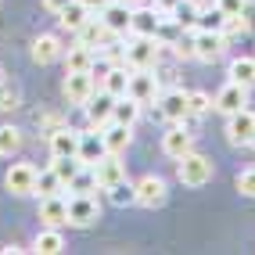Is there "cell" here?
I'll list each match as a JSON object with an SVG mask.
<instances>
[{"label":"cell","instance_id":"obj_1","mask_svg":"<svg viewBox=\"0 0 255 255\" xmlns=\"http://www.w3.org/2000/svg\"><path fill=\"white\" fill-rule=\"evenodd\" d=\"M176 162H180L176 165V180L183 187H205L212 180V158L198 155V151H187V155L176 158Z\"/></svg>","mask_w":255,"mask_h":255},{"label":"cell","instance_id":"obj_2","mask_svg":"<svg viewBox=\"0 0 255 255\" xmlns=\"http://www.w3.org/2000/svg\"><path fill=\"white\" fill-rule=\"evenodd\" d=\"M36 176H40V169L36 165H29V162H14L11 169H7V176H4V183H7V191L11 194H36Z\"/></svg>","mask_w":255,"mask_h":255},{"label":"cell","instance_id":"obj_3","mask_svg":"<svg viewBox=\"0 0 255 255\" xmlns=\"http://www.w3.org/2000/svg\"><path fill=\"white\" fill-rule=\"evenodd\" d=\"M158 61V40L155 36H137L133 43H126V65L129 69H151Z\"/></svg>","mask_w":255,"mask_h":255},{"label":"cell","instance_id":"obj_4","mask_svg":"<svg viewBox=\"0 0 255 255\" xmlns=\"http://www.w3.org/2000/svg\"><path fill=\"white\" fill-rule=\"evenodd\" d=\"M126 97L140 101V105L158 101V76H151V69H129V90H126Z\"/></svg>","mask_w":255,"mask_h":255},{"label":"cell","instance_id":"obj_5","mask_svg":"<svg viewBox=\"0 0 255 255\" xmlns=\"http://www.w3.org/2000/svg\"><path fill=\"white\" fill-rule=\"evenodd\" d=\"M101 219V209H97V201L90 194H72L69 198V227H94Z\"/></svg>","mask_w":255,"mask_h":255},{"label":"cell","instance_id":"obj_6","mask_svg":"<svg viewBox=\"0 0 255 255\" xmlns=\"http://www.w3.org/2000/svg\"><path fill=\"white\" fill-rule=\"evenodd\" d=\"M252 137H255V112L252 108L227 115V140L230 144H252Z\"/></svg>","mask_w":255,"mask_h":255},{"label":"cell","instance_id":"obj_7","mask_svg":"<svg viewBox=\"0 0 255 255\" xmlns=\"http://www.w3.org/2000/svg\"><path fill=\"white\" fill-rule=\"evenodd\" d=\"M101 22L108 25V32H112V36H123V32H129L133 11L126 7V0H108V4L101 7Z\"/></svg>","mask_w":255,"mask_h":255},{"label":"cell","instance_id":"obj_8","mask_svg":"<svg viewBox=\"0 0 255 255\" xmlns=\"http://www.w3.org/2000/svg\"><path fill=\"white\" fill-rule=\"evenodd\" d=\"M65 97L72 105H87L94 97V69L90 72H65Z\"/></svg>","mask_w":255,"mask_h":255},{"label":"cell","instance_id":"obj_9","mask_svg":"<svg viewBox=\"0 0 255 255\" xmlns=\"http://www.w3.org/2000/svg\"><path fill=\"white\" fill-rule=\"evenodd\" d=\"M248 105V87H241V83H227L223 90L216 94V101H212V108L216 112H223V115H234V112H241Z\"/></svg>","mask_w":255,"mask_h":255},{"label":"cell","instance_id":"obj_10","mask_svg":"<svg viewBox=\"0 0 255 255\" xmlns=\"http://www.w3.org/2000/svg\"><path fill=\"white\" fill-rule=\"evenodd\" d=\"M115 101L119 97H112L108 90H101L97 97H90L87 101V105H83V108H87V119H90V126H108L112 123V115H115Z\"/></svg>","mask_w":255,"mask_h":255},{"label":"cell","instance_id":"obj_11","mask_svg":"<svg viewBox=\"0 0 255 255\" xmlns=\"http://www.w3.org/2000/svg\"><path fill=\"white\" fill-rule=\"evenodd\" d=\"M219 54H223V32H216V29H194V58L216 61Z\"/></svg>","mask_w":255,"mask_h":255},{"label":"cell","instance_id":"obj_12","mask_svg":"<svg viewBox=\"0 0 255 255\" xmlns=\"http://www.w3.org/2000/svg\"><path fill=\"white\" fill-rule=\"evenodd\" d=\"M158 115L169 119V123H183V119H187V94L180 87L158 94Z\"/></svg>","mask_w":255,"mask_h":255},{"label":"cell","instance_id":"obj_13","mask_svg":"<svg viewBox=\"0 0 255 255\" xmlns=\"http://www.w3.org/2000/svg\"><path fill=\"white\" fill-rule=\"evenodd\" d=\"M165 201V180L155 176V173H147L137 180V205H147V209H155Z\"/></svg>","mask_w":255,"mask_h":255},{"label":"cell","instance_id":"obj_14","mask_svg":"<svg viewBox=\"0 0 255 255\" xmlns=\"http://www.w3.org/2000/svg\"><path fill=\"white\" fill-rule=\"evenodd\" d=\"M40 219L47 227H65L69 223V198L65 194H50L40 201Z\"/></svg>","mask_w":255,"mask_h":255},{"label":"cell","instance_id":"obj_15","mask_svg":"<svg viewBox=\"0 0 255 255\" xmlns=\"http://www.w3.org/2000/svg\"><path fill=\"white\" fill-rule=\"evenodd\" d=\"M162 29V11L158 7H140L133 11V22H129V32L133 36H158Z\"/></svg>","mask_w":255,"mask_h":255},{"label":"cell","instance_id":"obj_16","mask_svg":"<svg viewBox=\"0 0 255 255\" xmlns=\"http://www.w3.org/2000/svg\"><path fill=\"white\" fill-rule=\"evenodd\" d=\"M94 173H97L101 191H108V187H115L119 180H126V169L119 162V155H105L101 162H94Z\"/></svg>","mask_w":255,"mask_h":255},{"label":"cell","instance_id":"obj_17","mask_svg":"<svg viewBox=\"0 0 255 255\" xmlns=\"http://www.w3.org/2000/svg\"><path fill=\"white\" fill-rule=\"evenodd\" d=\"M194 140H191V133H187L183 126H173V129H165V137H162V151L169 158H183L187 151H194L191 147Z\"/></svg>","mask_w":255,"mask_h":255},{"label":"cell","instance_id":"obj_18","mask_svg":"<svg viewBox=\"0 0 255 255\" xmlns=\"http://www.w3.org/2000/svg\"><path fill=\"white\" fill-rule=\"evenodd\" d=\"M105 155H108V147H105L101 129H97V133H79V162L94 165V162H101Z\"/></svg>","mask_w":255,"mask_h":255},{"label":"cell","instance_id":"obj_19","mask_svg":"<svg viewBox=\"0 0 255 255\" xmlns=\"http://www.w3.org/2000/svg\"><path fill=\"white\" fill-rule=\"evenodd\" d=\"M61 58H65V72H90L94 69V47H87V43L69 47Z\"/></svg>","mask_w":255,"mask_h":255},{"label":"cell","instance_id":"obj_20","mask_svg":"<svg viewBox=\"0 0 255 255\" xmlns=\"http://www.w3.org/2000/svg\"><path fill=\"white\" fill-rule=\"evenodd\" d=\"M61 54H65V50H61V40L50 36V32L36 36V43H32V61H36V65H50V61H58Z\"/></svg>","mask_w":255,"mask_h":255},{"label":"cell","instance_id":"obj_21","mask_svg":"<svg viewBox=\"0 0 255 255\" xmlns=\"http://www.w3.org/2000/svg\"><path fill=\"white\" fill-rule=\"evenodd\" d=\"M101 137H105L108 155H123V151L129 147V126H123V123H108V126H101Z\"/></svg>","mask_w":255,"mask_h":255},{"label":"cell","instance_id":"obj_22","mask_svg":"<svg viewBox=\"0 0 255 255\" xmlns=\"http://www.w3.org/2000/svg\"><path fill=\"white\" fill-rule=\"evenodd\" d=\"M50 155H79V133L58 126L50 133Z\"/></svg>","mask_w":255,"mask_h":255},{"label":"cell","instance_id":"obj_23","mask_svg":"<svg viewBox=\"0 0 255 255\" xmlns=\"http://www.w3.org/2000/svg\"><path fill=\"white\" fill-rule=\"evenodd\" d=\"M101 90H108L112 97H126V90H129V72L123 69V65L108 69L105 76H101Z\"/></svg>","mask_w":255,"mask_h":255},{"label":"cell","instance_id":"obj_24","mask_svg":"<svg viewBox=\"0 0 255 255\" xmlns=\"http://www.w3.org/2000/svg\"><path fill=\"white\" fill-rule=\"evenodd\" d=\"M58 22H61V29H69V32H79L83 25L90 22V7H87V4H79V0H72V4L61 11V18H58Z\"/></svg>","mask_w":255,"mask_h":255},{"label":"cell","instance_id":"obj_25","mask_svg":"<svg viewBox=\"0 0 255 255\" xmlns=\"http://www.w3.org/2000/svg\"><path fill=\"white\" fill-rule=\"evenodd\" d=\"M230 79L241 87H255V58H234L230 61Z\"/></svg>","mask_w":255,"mask_h":255},{"label":"cell","instance_id":"obj_26","mask_svg":"<svg viewBox=\"0 0 255 255\" xmlns=\"http://www.w3.org/2000/svg\"><path fill=\"white\" fill-rule=\"evenodd\" d=\"M36 248L40 255H58L61 248H65V241H61V234H58V227H47V230H40L36 234Z\"/></svg>","mask_w":255,"mask_h":255},{"label":"cell","instance_id":"obj_27","mask_svg":"<svg viewBox=\"0 0 255 255\" xmlns=\"http://www.w3.org/2000/svg\"><path fill=\"white\" fill-rule=\"evenodd\" d=\"M137 115H140V101H133V97H119V101H115V115H112V123L133 126V123H137Z\"/></svg>","mask_w":255,"mask_h":255},{"label":"cell","instance_id":"obj_28","mask_svg":"<svg viewBox=\"0 0 255 255\" xmlns=\"http://www.w3.org/2000/svg\"><path fill=\"white\" fill-rule=\"evenodd\" d=\"M97 187H101V183H97L94 165H83L79 173L69 180V191H72V194H90V191H97Z\"/></svg>","mask_w":255,"mask_h":255},{"label":"cell","instance_id":"obj_29","mask_svg":"<svg viewBox=\"0 0 255 255\" xmlns=\"http://www.w3.org/2000/svg\"><path fill=\"white\" fill-rule=\"evenodd\" d=\"M108 198H112V205H119V209H126V205H137V183H126V180H119L115 187H108Z\"/></svg>","mask_w":255,"mask_h":255},{"label":"cell","instance_id":"obj_30","mask_svg":"<svg viewBox=\"0 0 255 255\" xmlns=\"http://www.w3.org/2000/svg\"><path fill=\"white\" fill-rule=\"evenodd\" d=\"M83 165H87V162H79V155H54V165H50V169H54V173L65 180V187H69V180L79 173Z\"/></svg>","mask_w":255,"mask_h":255},{"label":"cell","instance_id":"obj_31","mask_svg":"<svg viewBox=\"0 0 255 255\" xmlns=\"http://www.w3.org/2000/svg\"><path fill=\"white\" fill-rule=\"evenodd\" d=\"M76 36H79V43H87V47H94V43H101L105 36H112V32H108V25L101 22V18H90L87 25H83V29L76 32Z\"/></svg>","mask_w":255,"mask_h":255},{"label":"cell","instance_id":"obj_32","mask_svg":"<svg viewBox=\"0 0 255 255\" xmlns=\"http://www.w3.org/2000/svg\"><path fill=\"white\" fill-rule=\"evenodd\" d=\"M61 191H65V180L54 173V169H47V173H40V176H36V194H40V198L61 194Z\"/></svg>","mask_w":255,"mask_h":255},{"label":"cell","instance_id":"obj_33","mask_svg":"<svg viewBox=\"0 0 255 255\" xmlns=\"http://www.w3.org/2000/svg\"><path fill=\"white\" fill-rule=\"evenodd\" d=\"M212 108V101H209V94H201V90H194V94H187V119H201Z\"/></svg>","mask_w":255,"mask_h":255},{"label":"cell","instance_id":"obj_34","mask_svg":"<svg viewBox=\"0 0 255 255\" xmlns=\"http://www.w3.org/2000/svg\"><path fill=\"white\" fill-rule=\"evenodd\" d=\"M194 29H216V32H223V29H227V14L219 11V7H212V11H201Z\"/></svg>","mask_w":255,"mask_h":255},{"label":"cell","instance_id":"obj_35","mask_svg":"<svg viewBox=\"0 0 255 255\" xmlns=\"http://www.w3.org/2000/svg\"><path fill=\"white\" fill-rule=\"evenodd\" d=\"M22 147V133L14 126H0V155H14Z\"/></svg>","mask_w":255,"mask_h":255},{"label":"cell","instance_id":"obj_36","mask_svg":"<svg viewBox=\"0 0 255 255\" xmlns=\"http://www.w3.org/2000/svg\"><path fill=\"white\" fill-rule=\"evenodd\" d=\"M198 4H191V0H183V4L173 11V18H176V25H198Z\"/></svg>","mask_w":255,"mask_h":255},{"label":"cell","instance_id":"obj_37","mask_svg":"<svg viewBox=\"0 0 255 255\" xmlns=\"http://www.w3.org/2000/svg\"><path fill=\"white\" fill-rule=\"evenodd\" d=\"M216 7L227 14V18H245L248 11V0H216Z\"/></svg>","mask_w":255,"mask_h":255},{"label":"cell","instance_id":"obj_38","mask_svg":"<svg viewBox=\"0 0 255 255\" xmlns=\"http://www.w3.org/2000/svg\"><path fill=\"white\" fill-rule=\"evenodd\" d=\"M234 187H237V191H241L245 198H255V169H245V173H237Z\"/></svg>","mask_w":255,"mask_h":255},{"label":"cell","instance_id":"obj_39","mask_svg":"<svg viewBox=\"0 0 255 255\" xmlns=\"http://www.w3.org/2000/svg\"><path fill=\"white\" fill-rule=\"evenodd\" d=\"M14 105H18V90H14V87H0V108H14Z\"/></svg>","mask_w":255,"mask_h":255},{"label":"cell","instance_id":"obj_40","mask_svg":"<svg viewBox=\"0 0 255 255\" xmlns=\"http://www.w3.org/2000/svg\"><path fill=\"white\" fill-rule=\"evenodd\" d=\"M180 4H183V0H155V7H158L162 14H173V11H176Z\"/></svg>","mask_w":255,"mask_h":255},{"label":"cell","instance_id":"obj_41","mask_svg":"<svg viewBox=\"0 0 255 255\" xmlns=\"http://www.w3.org/2000/svg\"><path fill=\"white\" fill-rule=\"evenodd\" d=\"M69 4H72V0H43V7H47V11H54V14H61Z\"/></svg>","mask_w":255,"mask_h":255},{"label":"cell","instance_id":"obj_42","mask_svg":"<svg viewBox=\"0 0 255 255\" xmlns=\"http://www.w3.org/2000/svg\"><path fill=\"white\" fill-rule=\"evenodd\" d=\"M79 4H87L90 11H101V7H105V4H108V0H79Z\"/></svg>","mask_w":255,"mask_h":255},{"label":"cell","instance_id":"obj_43","mask_svg":"<svg viewBox=\"0 0 255 255\" xmlns=\"http://www.w3.org/2000/svg\"><path fill=\"white\" fill-rule=\"evenodd\" d=\"M191 4H198V7H201V0H191Z\"/></svg>","mask_w":255,"mask_h":255},{"label":"cell","instance_id":"obj_44","mask_svg":"<svg viewBox=\"0 0 255 255\" xmlns=\"http://www.w3.org/2000/svg\"><path fill=\"white\" fill-rule=\"evenodd\" d=\"M252 144H255V137H252Z\"/></svg>","mask_w":255,"mask_h":255}]
</instances>
